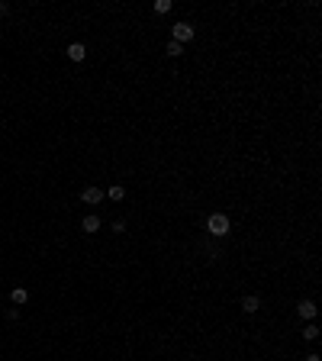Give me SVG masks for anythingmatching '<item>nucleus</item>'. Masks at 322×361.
Returning <instances> with one entry per match:
<instances>
[{
  "instance_id": "1",
  "label": "nucleus",
  "mask_w": 322,
  "mask_h": 361,
  "mask_svg": "<svg viewBox=\"0 0 322 361\" xmlns=\"http://www.w3.org/2000/svg\"><path fill=\"white\" fill-rule=\"evenodd\" d=\"M229 229H232V223H229V216H225V213H213V216L207 220V233L216 236V239L229 236Z\"/></svg>"
},
{
  "instance_id": "2",
  "label": "nucleus",
  "mask_w": 322,
  "mask_h": 361,
  "mask_svg": "<svg viewBox=\"0 0 322 361\" xmlns=\"http://www.w3.org/2000/svg\"><path fill=\"white\" fill-rule=\"evenodd\" d=\"M194 36H197V29L190 23H174V26H171V42H177V45L190 42Z\"/></svg>"
},
{
  "instance_id": "3",
  "label": "nucleus",
  "mask_w": 322,
  "mask_h": 361,
  "mask_svg": "<svg viewBox=\"0 0 322 361\" xmlns=\"http://www.w3.org/2000/svg\"><path fill=\"white\" fill-rule=\"evenodd\" d=\"M81 200H84V203H91V207H97V203L104 200V190L91 184V187H84V190H81Z\"/></svg>"
},
{
  "instance_id": "4",
  "label": "nucleus",
  "mask_w": 322,
  "mask_h": 361,
  "mask_svg": "<svg viewBox=\"0 0 322 361\" xmlns=\"http://www.w3.org/2000/svg\"><path fill=\"white\" fill-rule=\"evenodd\" d=\"M297 313H300V319H313V316H316V303H313V300H300V306H297Z\"/></svg>"
},
{
  "instance_id": "5",
  "label": "nucleus",
  "mask_w": 322,
  "mask_h": 361,
  "mask_svg": "<svg viewBox=\"0 0 322 361\" xmlns=\"http://www.w3.org/2000/svg\"><path fill=\"white\" fill-rule=\"evenodd\" d=\"M10 300H13V306L29 303V290H26V287H13V290H10Z\"/></svg>"
},
{
  "instance_id": "6",
  "label": "nucleus",
  "mask_w": 322,
  "mask_h": 361,
  "mask_svg": "<svg viewBox=\"0 0 322 361\" xmlns=\"http://www.w3.org/2000/svg\"><path fill=\"white\" fill-rule=\"evenodd\" d=\"M81 229H84V233H100V216H84V220H81Z\"/></svg>"
},
{
  "instance_id": "7",
  "label": "nucleus",
  "mask_w": 322,
  "mask_h": 361,
  "mask_svg": "<svg viewBox=\"0 0 322 361\" xmlns=\"http://www.w3.org/2000/svg\"><path fill=\"white\" fill-rule=\"evenodd\" d=\"M84 55H87V49L81 42H71V45H68V58H71V61H84Z\"/></svg>"
},
{
  "instance_id": "8",
  "label": "nucleus",
  "mask_w": 322,
  "mask_h": 361,
  "mask_svg": "<svg viewBox=\"0 0 322 361\" xmlns=\"http://www.w3.org/2000/svg\"><path fill=\"white\" fill-rule=\"evenodd\" d=\"M242 310H245V313H258V310H261V297L248 294V297L242 300Z\"/></svg>"
},
{
  "instance_id": "9",
  "label": "nucleus",
  "mask_w": 322,
  "mask_h": 361,
  "mask_svg": "<svg viewBox=\"0 0 322 361\" xmlns=\"http://www.w3.org/2000/svg\"><path fill=\"white\" fill-rule=\"evenodd\" d=\"M316 339H319V329H316V326H306V329H303V342H316Z\"/></svg>"
},
{
  "instance_id": "10",
  "label": "nucleus",
  "mask_w": 322,
  "mask_h": 361,
  "mask_svg": "<svg viewBox=\"0 0 322 361\" xmlns=\"http://www.w3.org/2000/svg\"><path fill=\"white\" fill-rule=\"evenodd\" d=\"M122 197H126V187H122V184H113V187H109V200H122Z\"/></svg>"
},
{
  "instance_id": "11",
  "label": "nucleus",
  "mask_w": 322,
  "mask_h": 361,
  "mask_svg": "<svg viewBox=\"0 0 322 361\" xmlns=\"http://www.w3.org/2000/svg\"><path fill=\"white\" fill-rule=\"evenodd\" d=\"M155 13H171V0H155Z\"/></svg>"
},
{
  "instance_id": "12",
  "label": "nucleus",
  "mask_w": 322,
  "mask_h": 361,
  "mask_svg": "<svg viewBox=\"0 0 322 361\" xmlns=\"http://www.w3.org/2000/svg\"><path fill=\"white\" fill-rule=\"evenodd\" d=\"M168 55H171V58L184 55V45H177V42H168Z\"/></svg>"
},
{
  "instance_id": "13",
  "label": "nucleus",
  "mask_w": 322,
  "mask_h": 361,
  "mask_svg": "<svg viewBox=\"0 0 322 361\" xmlns=\"http://www.w3.org/2000/svg\"><path fill=\"white\" fill-rule=\"evenodd\" d=\"M6 319H10V323H16V319H19V306H16V310H6Z\"/></svg>"
},
{
  "instance_id": "14",
  "label": "nucleus",
  "mask_w": 322,
  "mask_h": 361,
  "mask_svg": "<svg viewBox=\"0 0 322 361\" xmlns=\"http://www.w3.org/2000/svg\"><path fill=\"white\" fill-rule=\"evenodd\" d=\"M6 10H10V6H6V3H0V16H6Z\"/></svg>"
},
{
  "instance_id": "15",
  "label": "nucleus",
  "mask_w": 322,
  "mask_h": 361,
  "mask_svg": "<svg viewBox=\"0 0 322 361\" xmlns=\"http://www.w3.org/2000/svg\"><path fill=\"white\" fill-rule=\"evenodd\" d=\"M303 361H322V358H319V355H306Z\"/></svg>"
}]
</instances>
